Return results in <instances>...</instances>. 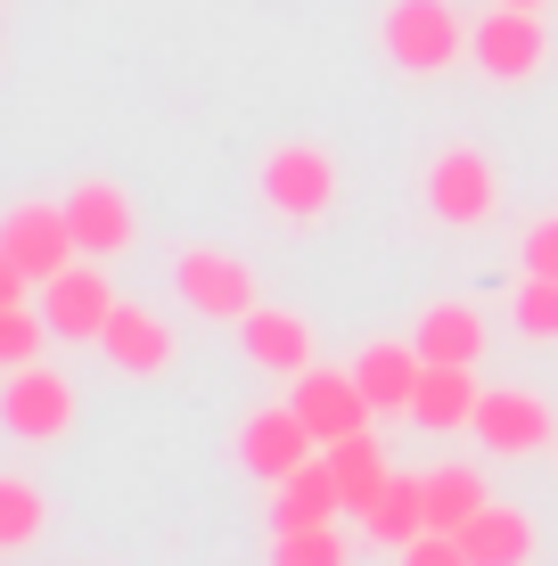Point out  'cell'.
<instances>
[{
    "mask_svg": "<svg viewBox=\"0 0 558 566\" xmlns=\"http://www.w3.org/2000/svg\"><path fill=\"white\" fill-rule=\"evenodd\" d=\"M172 287H181V304L206 312V321H246V312L263 304L255 263L230 255V247H189V255L172 263Z\"/></svg>",
    "mask_w": 558,
    "mask_h": 566,
    "instance_id": "277c9868",
    "label": "cell"
},
{
    "mask_svg": "<svg viewBox=\"0 0 558 566\" xmlns=\"http://www.w3.org/2000/svg\"><path fill=\"white\" fill-rule=\"evenodd\" d=\"M476 510H493V493H485V468L476 460H444V468H428V534H460Z\"/></svg>",
    "mask_w": 558,
    "mask_h": 566,
    "instance_id": "44dd1931",
    "label": "cell"
},
{
    "mask_svg": "<svg viewBox=\"0 0 558 566\" xmlns=\"http://www.w3.org/2000/svg\"><path fill=\"white\" fill-rule=\"evenodd\" d=\"M239 345H246V361L272 369V378H304V369H313V321L287 312V304H255L239 321Z\"/></svg>",
    "mask_w": 558,
    "mask_h": 566,
    "instance_id": "9a60e30c",
    "label": "cell"
},
{
    "mask_svg": "<svg viewBox=\"0 0 558 566\" xmlns=\"http://www.w3.org/2000/svg\"><path fill=\"white\" fill-rule=\"evenodd\" d=\"M509 312H517V328H526L534 345H558V280H543V271H517Z\"/></svg>",
    "mask_w": 558,
    "mask_h": 566,
    "instance_id": "d4e9b609",
    "label": "cell"
},
{
    "mask_svg": "<svg viewBox=\"0 0 558 566\" xmlns=\"http://www.w3.org/2000/svg\"><path fill=\"white\" fill-rule=\"evenodd\" d=\"M361 534H370L378 551H411V542L428 534V476H402L394 468V484L378 493V510L361 517Z\"/></svg>",
    "mask_w": 558,
    "mask_h": 566,
    "instance_id": "7402d4cb",
    "label": "cell"
},
{
    "mask_svg": "<svg viewBox=\"0 0 558 566\" xmlns=\"http://www.w3.org/2000/svg\"><path fill=\"white\" fill-rule=\"evenodd\" d=\"M42 525H50L42 493H33L25 476H0V551H33V542H42Z\"/></svg>",
    "mask_w": 558,
    "mask_h": 566,
    "instance_id": "603a6c76",
    "label": "cell"
},
{
    "mask_svg": "<svg viewBox=\"0 0 558 566\" xmlns=\"http://www.w3.org/2000/svg\"><path fill=\"white\" fill-rule=\"evenodd\" d=\"M42 337H50L42 304H0V361H9V369H33V361H42Z\"/></svg>",
    "mask_w": 558,
    "mask_h": 566,
    "instance_id": "484cf974",
    "label": "cell"
},
{
    "mask_svg": "<svg viewBox=\"0 0 558 566\" xmlns=\"http://www.w3.org/2000/svg\"><path fill=\"white\" fill-rule=\"evenodd\" d=\"M345 198V172H337V156L320 148V140H280L272 156H263V206L280 213V222H329Z\"/></svg>",
    "mask_w": 558,
    "mask_h": 566,
    "instance_id": "7a4b0ae2",
    "label": "cell"
},
{
    "mask_svg": "<svg viewBox=\"0 0 558 566\" xmlns=\"http://www.w3.org/2000/svg\"><path fill=\"white\" fill-rule=\"evenodd\" d=\"M460 542H468V558L476 566H534V551H543V534H534V517L526 510H476L468 525H460Z\"/></svg>",
    "mask_w": 558,
    "mask_h": 566,
    "instance_id": "ac0fdd59",
    "label": "cell"
},
{
    "mask_svg": "<svg viewBox=\"0 0 558 566\" xmlns=\"http://www.w3.org/2000/svg\"><path fill=\"white\" fill-rule=\"evenodd\" d=\"M272 566H354V551L337 525H287V534H272Z\"/></svg>",
    "mask_w": 558,
    "mask_h": 566,
    "instance_id": "cb8c5ba5",
    "label": "cell"
},
{
    "mask_svg": "<svg viewBox=\"0 0 558 566\" xmlns=\"http://www.w3.org/2000/svg\"><path fill=\"white\" fill-rule=\"evenodd\" d=\"M313 452H320V436L304 427L296 402H272V411H255V419L239 427V460L255 468L263 484H287V476H296V468L313 460Z\"/></svg>",
    "mask_w": 558,
    "mask_h": 566,
    "instance_id": "8fae6325",
    "label": "cell"
},
{
    "mask_svg": "<svg viewBox=\"0 0 558 566\" xmlns=\"http://www.w3.org/2000/svg\"><path fill=\"white\" fill-rule=\"evenodd\" d=\"M468 57L493 74V83H534V74L550 66V25H543V9H493V17H476V42Z\"/></svg>",
    "mask_w": 558,
    "mask_h": 566,
    "instance_id": "8992f818",
    "label": "cell"
},
{
    "mask_svg": "<svg viewBox=\"0 0 558 566\" xmlns=\"http://www.w3.org/2000/svg\"><path fill=\"white\" fill-rule=\"evenodd\" d=\"M287 402H296V411H304V427L320 436V452H329V443H345V436H361V427L378 419L354 369H320V361L296 378V395H287Z\"/></svg>",
    "mask_w": 558,
    "mask_h": 566,
    "instance_id": "30bf717a",
    "label": "cell"
},
{
    "mask_svg": "<svg viewBox=\"0 0 558 566\" xmlns=\"http://www.w3.org/2000/svg\"><path fill=\"white\" fill-rule=\"evenodd\" d=\"M66 222H74V239H83V255H99V263L140 239V213H131V198L115 181H74L66 189Z\"/></svg>",
    "mask_w": 558,
    "mask_h": 566,
    "instance_id": "5bb4252c",
    "label": "cell"
},
{
    "mask_svg": "<svg viewBox=\"0 0 558 566\" xmlns=\"http://www.w3.org/2000/svg\"><path fill=\"white\" fill-rule=\"evenodd\" d=\"M329 468H337V484H345V517H370L378 493L394 484V460H387V443H378L370 427L345 436V443H329Z\"/></svg>",
    "mask_w": 558,
    "mask_h": 566,
    "instance_id": "d6986e66",
    "label": "cell"
},
{
    "mask_svg": "<svg viewBox=\"0 0 558 566\" xmlns=\"http://www.w3.org/2000/svg\"><path fill=\"white\" fill-rule=\"evenodd\" d=\"M74 386H66V369H9V386H0V419H9V436L17 443H57L74 427Z\"/></svg>",
    "mask_w": 558,
    "mask_h": 566,
    "instance_id": "9c48e42d",
    "label": "cell"
},
{
    "mask_svg": "<svg viewBox=\"0 0 558 566\" xmlns=\"http://www.w3.org/2000/svg\"><path fill=\"white\" fill-rule=\"evenodd\" d=\"M402 566H476V558H468L460 534H419L411 551H402Z\"/></svg>",
    "mask_w": 558,
    "mask_h": 566,
    "instance_id": "83f0119b",
    "label": "cell"
},
{
    "mask_svg": "<svg viewBox=\"0 0 558 566\" xmlns=\"http://www.w3.org/2000/svg\"><path fill=\"white\" fill-rule=\"evenodd\" d=\"M428 213L435 222H452V230H485L493 213H502V172H493V156L485 148H444L428 165Z\"/></svg>",
    "mask_w": 558,
    "mask_h": 566,
    "instance_id": "3957f363",
    "label": "cell"
},
{
    "mask_svg": "<svg viewBox=\"0 0 558 566\" xmlns=\"http://www.w3.org/2000/svg\"><path fill=\"white\" fill-rule=\"evenodd\" d=\"M509 9H550V0H509Z\"/></svg>",
    "mask_w": 558,
    "mask_h": 566,
    "instance_id": "f1b7e54d",
    "label": "cell"
},
{
    "mask_svg": "<svg viewBox=\"0 0 558 566\" xmlns=\"http://www.w3.org/2000/svg\"><path fill=\"white\" fill-rule=\"evenodd\" d=\"M74 255H83V239H74V222H66V198H25L0 222V263H17L25 280H57Z\"/></svg>",
    "mask_w": 558,
    "mask_h": 566,
    "instance_id": "52a82bcc",
    "label": "cell"
},
{
    "mask_svg": "<svg viewBox=\"0 0 558 566\" xmlns=\"http://www.w3.org/2000/svg\"><path fill=\"white\" fill-rule=\"evenodd\" d=\"M476 443H485V452H502V460L550 452V443H558L550 395H534V386H485V402H476Z\"/></svg>",
    "mask_w": 558,
    "mask_h": 566,
    "instance_id": "ba28073f",
    "label": "cell"
},
{
    "mask_svg": "<svg viewBox=\"0 0 558 566\" xmlns=\"http://www.w3.org/2000/svg\"><path fill=\"white\" fill-rule=\"evenodd\" d=\"M517 271H543V280H558V213L526 222V239H517Z\"/></svg>",
    "mask_w": 558,
    "mask_h": 566,
    "instance_id": "4316f807",
    "label": "cell"
},
{
    "mask_svg": "<svg viewBox=\"0 0 558 566\" xmlns=\"http://www.w3.org/2000/svg\"><path fill=\"white\" fill-rule=\"evenodd\" d=\"M337 517H345V484H337L329 452H313L287 484H272V525L280 534L287 525H337Z\"/></svg>",
    "mask_w": 558,
    "mask_h": 566,
    "instance_id": "e0dca14e",
    "label": "cell"
},
{
    "mask_svg": "<svg viewBox=\"0 0 558 566\" xmlns=\"http://www.w3.org/2000/svg\"><path fill=\"white\" fill-rule=\"evenodd\" d=\"M354 378H361V395H370V411H378V419H394V411L411 419L419 378H428V354H419L411 337H378V345H361Z\"/></svg>",
    "mask_w": 558,
    "mask_h": 566,
    "instance_id": "4fadbf2b",
    "label": "cell"
},
{
    "mask_svg": "<svg viewBox=\"0 0 558 566\" xmlns=\"http://www.w3.org/2000/svg\"><path fill=\"white\" fill-rule=\"evenodd\" d=\"M411 345H419L428 361H468V369H476V354H485V312H476V304H460V296H444V304H428V312H419Z\"/></svg>",
    "mask_w": 558,
    "mask_h": 566,
    "instance_id": "ffe728a7",
    "label": "cell"
},
{
    "mask_svg": "<svg viewBox=\"0 0 558 566\" xmlns=\"http://www.w3.org/2000/svg\"><path fill=\"white\" fill-rule=\"evenodd\" d=\"M115 280L99 271V255L91 263H66L57 280H42V321H50V337H66V345H99L107 337V321H115Z\"/></svg>",
    "mask_w": 558,
    "mask_h": 566,
    "instance_id": "5b68a950",
    "label": "cell"
},
{
    "mask_svg": "<svg viewBox=\"0 0 558 566\" xmlns=\"http://www.w3.org/2000/svg\"><path fill=\"white\" fill-rule=\"evenodd\" d=\"M99 354L124 369V378H165L172 354H181V337H172L165 312H148V304H115V321H107V337H99Z\"/></svg>",
    "mask_w": 558,
    "mask_h": 566,
    "instance_id": "7c38bea8",
    "label": "cell"
},
{
    "mask_svg": "<svg viewBox=\"0 0 558 566\" xmlns=\"http://www.w3.org/2000/svg\"><path fill=\"white\" fill-rule=\"evenodd\" d=\"M476 402H485V386H476L468 361H428L411 419L428 427V436H460V427H476Z\"/></svg>",
    "mask_w": 558,
    "mask_h": 566,
    "instance_id": "2e32d148",
    "label": "cell"
},
{
    "mask_svg": "<svg viewBox=\"0 0 558 566\" xmlns=\"http://www.w3.org/2000/svg\"><path fill=\"white\" fill-rule=\"evenodd\" d=\"M378 42H387V57L402 74H452L460 57H468L476 25L460 17V0H387Z\"/></svg>",
    "mask_w": 558,
    "mask_h": 566,
    "instance_id": "6da1fadb",
    "label": "cell"
}]
</instances>
